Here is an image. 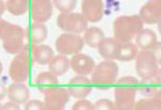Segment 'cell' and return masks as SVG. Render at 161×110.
Wrapping results in <instances>:
<instances>
[{
	"label": "cell",
	"mask_w": 161,
	"mask_h": 110,
	"mask_svg": "<svg viewBox=\"0 0 161 110\" xmlns=\"http://www.w3.org/2000/svg\"><path fill=\"white\" fill-rule=\"evenodd\" d=\"M0 38L3 49L11 55H16L26 45L24 28L3 19L0 20Z\"/></svg>",
	"instance_id": "6da1fadb"
},
{
	"label": "cell",
	"mask_w": 161,
	"mask_h": 110,
	"mask_svg": "<svg viewBox=\"0 0 161 110\" xmlns=\"http://www.w3.org/2000/svg\"><path fill=\"white\" fill-rule=\"evenodd\" d=\"M139 80L133 76H124L118 79L114 89L116 108L119 110H131L136 105Z\"/></svg>",
	"instance_id": "7a4b0ae2"
},
{
	"label": "cell",
	"mask_w": 161,
	"mask_h": 110,
	"mask_svg": "<svg viewBox=\"0 0 161 110\" xmlns=\"http://www.w3.org/2000/svg\"><path fill=\"white\" fill-rule=\"evenodd\" d=\"M144 28V22L139 15H121L113 22L114 38L119 42H131Z\"/></svg>",
	"instance_id": "3957f363"
},
{
	"label": "cell",
	"mask_w": 161,
	"mask_h": 110,
	"mask_svg": "<svg viewBox=\"0 0 161 110\" xmlns=\"http://www.w3.org/2000/svg\"><path fill=\"white\" fill-rule=\"evenodd\" d=\"M30 44L26 43L22 50L15 55L9 66V76L14 82H25L29 77L30 68L35 62Z\"/></svg>",
	"instance_id": "277c9868"
},
{
	"label": "cell",
	"mask_w": 161,
	"mask_h": 110,
	"mask_svg": "<svg viewBox=\"0 0 161 110\" xmlns=\"http://www.w3.org/2000/svg\"><path fill=\"white\" fill-rule=\"evenodd\" d=\"M119 68L114 60H104L96 65L92 74V82L98 90H108L118 77Z\"/></svg>",
	"instance_id": "5b68a950"
},
{
	"label": "cell",
	"mask_w": 161,
	"mask_h": 110,
	"mask_svg": "<svg viewBox=\"0 0 161 110\" xmlns=\"http://www.w3.org/2000/svg\"><path fill=\"white\" fill-rule=\"evenodd\" d=\"M57 26L64 32L80 34L88 28V20L82 13L67 12L58 15Z\"/></svg>",
	"instance_id": "8992f818"
},
{
	"label": "cell",
	"mask_w": 161,
	"mask_h": 110,
	"mask_svg": "<svg viewBox=\"0 0 161 110\" xmlns=\"http://www.w3.org/2000/svg\"><path fill=\"white\" fill-rule=\"evenodd\" d=\"M159 63L149 49H142L136 58V71L141 78L154 77L159 71Z\"/></svg>",
	"instance_id": "52a82bcc"
},
{
	"label": "cell",
	"mask_w": 161,
	"mask_h": 110,
	"mask_svg": "<svg viewBox=\"0 0 161 110\" xmlns=\"http://www.w3.org/2000/svg\"><path fill=\"white\" fill-rule=\"evenodd\" d=\"M85 45L84 39L80 34L64 32L56 39L55 47L56 50L61 55L73 56L82 52Z\"/></svg>",
	"instance_id": "ba28073f"
},
{
	"label": "cell",
	"mask_w": 161,
	"mask_h": 110,
	"mask_svg": "<svg viewBox=\"0 0 161 110\" xmlns=\"http://www.w3.org/2000/svg\"><path fill=\"white\" fill-rule=\"evenodd\" d=\"M68 89L64 87H54L44 94L45 110H61L66 107L70 99Z\"/></svg>",
	"instance_id": "9c48e42d"
},
{
	"label": "cell",
	"mask_w": 161,
	"mask_h": 110,
	"mask_svg": "<svg viewBox=\"0 0 161 110\" xmlns=\"http://www.w3.org/2000/svg\"><path fill=\"white\" fill-rule=\"evenodd\" d=\"M92 79L84 75H76L71 78L68 83V91L70 95L76 99L86 98L92 90Z\"/></svg>",
	"instance_id": "30bf717a"
},
{
	"label": "cell",
	"mask_w": 161,
	"mask_h": 110,
	"mask_svg": "<svg viewBox=\"0 0 161 110\" xmlns=\"http://www.w3.org/2000/svg\"><path fill=\"white\" fill-rule=\"evenodd\" d=\"M54 3L52 0H31L30 15L31 19L37 22H45L53 15Z\"/></svg>",
	"instance_id": "8fae6325"
},
{
	"label": "cell",
	"mask_w": 161,
	"mask_h": 110,
	"mask_svg": "<svg viewBox=\"0 0 161 110\" xmlns=\"http://www.w3.org/2000/svg\"><path fill=\"white\" fill-rule=\"evenodd\" d=\"M70 68L76 75H90L96 68L93 59L85 53H76L70 59Z\"/></svg>",
	"instance_id": "7c38bea8"
},
{
	"label": "cell",
	"mask_w": 161,
	"mask_h": 110,
	"mask_svg": "<svg viewBox=\"0 0 161 110\" xmlns=\"http://www.w3.org/2000/svg\"><path fill=\"white\" fill-rule=\"evenodd\" d=\"M80 9L88 22H98L103 18L104 3L102 0H83Z\"/></svg>",
	"instance_id": "4fadbf2b"
},
{
	"label": "cell",
	"mask_w": 161,
	"mask_h": 110,
	"mask_svg": "<svg viewBox=\"0 0 161 110\" xmlns=\"http://www.w3.org/2000/svg\"><path fill=\"white\" fill-rule=\"evenodd\" d=\"M139 16L144 24H158L161 19V0H148L141 8Z\"/></svg>",
	"instance_id": "5bb4252c"
},
{
	"label": "cell",
	"mask_w": 161,
	"mask_h": 110,
	"mask_svg": "<svg viewBox=\"0 0 161 110\" xmlns=\"http://www.w3.org/2000/svg\"><path fill=\"white\" fill-rule=\"evenodd\" d=\"M26 31V43L30 45L42 44L47 38V27L44 22H33L25 29Z\"/></svg>",
	"instance_id": "9a60e30c"
},
{
	"label": "cell",
	"mask_w": 161,
	"mask_h": 110,
	"mask_svg": "<svg viewBox=\"0 0 161 110\" xmlns=\"http://www.w3.org/2000/svg\"><path fill=\"white\" fill-rule=\"evenodd\" d=\"M120 45L121 42H119L115 38H105L99 45L98 50L104 60H117Z\"/></svg>",
	"instance_id": "2e32d148"
},
{
	"label": "cell",
	"mask_w": 161,
	"mask_h": 110,
	"mask_svg": "<svg viewBox=\"0 0 161 110\" xmlns=\"http://www.w3.org/2000/svg\"><path fill=\"white\" fill-rule=\"evenodd\" d=\"M8 98L17 104H25L28 102L30 96V92L25 82H14L8 87Z\"/></svg>",
	"instance_id": "e0dca14e"
},
{
	"label": "cell",
	"mask_w": 161,
	"mask_h": 110,
	"mask_svg": "<svg viewBox=\"0 0 161 110\" xmlns=\"http://www.w3.org/2000/svg\"><path fill=\"white\" fill-rule=\"evenodd\" d=\"M31 52H32V58L36 63L40 65H45L51 62L54 56V50L50 46L44 44H38L31 46Z\"/></svg>",
	"instance_id": "ac0fdd59"
},
{
	"label": "cell",
	"mask_w": 161,
	"mask_h": 110,
	"mask_svg": "<svg viewBox=\"0 0 161 110\" xmlns=\"http://www.w3.org/2000/svg\"><path fill=\"white\" fill-rule=\"evenodd\" d=\"M58 76L54 75L50 71L42 72L36 78V86H37L38 90L42 94H45L48 90H51L52 88L58 86Z\"/></svg>",
	"instance_id": "d6986e66"
},
{
	"label": "cell",
	"mask_w": 161,
	"mask_h": 110,
	"mask_svg": "<svg viewBox=\"0 0 161 110\" xmlns=\"http://www.w3.org/2000/svg\"><path fill=\"white\" fill-rule=\"evenodd\" d=\"M84 42L92 48H98L102 41L105 39L104 32L99 27H89L84 31Z\"/></svg>",
	"instance_id": "ffe728a7"
},
{
	"label": "cell",
	"mask_w": 161,
	"mask_h": 110,
	"mask_svg": "<svg viewBox=\"0 0 161 110\" xmlns=\"http://www.w3.org/2000/svg\"><path fill=\"white\" fill-rule=\"evenodd\" d=\"M157 42V34L152 29L143 28L136 37V44L141 49H150Z\"/></svg>",
	"instance_id": "44dd1931"
},
{
	"label": "cell",
	"mask_w": 161,
	"mask_h": 110,
	"mask_svg": "<svg viewBox=\"0 0 161 110\" xmlns=\"http://www.w3.org/2000/svg\"><path fill=\"white\" fill-rule=\"evenodd\" d=\"M48 68L50 72L56 76H61L68 72L70 68V59L64 55H58L55 56L48 63Z\"/></svg>",
	"instance_id": "7402d4cb"
},
{
	"label": "cell",
	"mask_w": 161,
	"mask_h": 110,
	"mask_svg": "<svg viewBox=\"0 0 161 110\" xmlns=\"http://www.w3.org/2000/svg\"><path fill=\"white\" fill-rule=\"evenodd\" d=\"M140 50H139L137 45L136 43H132V41L131 42L121 43L117 60L123 61V62H129V61L134 60V59L136 58Z\"/></svg>",
	"instance_id": "603a6c76"
},
{
	"label": "cell",
	"mask_w": 161,
	"mask_h": 110,
	"mask_svg": "<svg viewBox=\"0 0 161 110\" xmlns=\"http://www.w3.org/2000/svg\"><path fill=\"white\" fill-rule=\"evenodd\" d=\"M31 0H7V10L14 16L25 14L30 9Z\"/></svg>",
	"instance_id": "cb8c5ba5"
},
{
	"label": "cell",
	"mask_w": 161,
	"mask_h": 110,
	"mask_svg": "<svg viewBox=\"0 0 161 110\" xmlns=\"http://www.w3.org/2000/svg\"><path fill=\"white\" fill-rule=\"evenodd\" d=\"M159 84L156 81L155 77L150 78H141V81H139V86H137V92L144 96H153L158 90Z\"/></svg>",
	"instance_id": "d4e9b609"
},
{
	"label": "cell",
	"mask_w": 161,
	"mask_h": 110,
	"mask_svg": "<svg viewBox=\"0 0 161 110\" xmlns=\"http://www.w3.org/2000/svg\"><path fill=\"white\" fill-rule=\"evenodd\" d=\"M55 8L60 13H67V12H73L76 7L77 0H53Z\"/></svg>",
	"instance_id": "484cf974"
},
{
	"label": "cell",
	"mask_w": 161,
	"mask_h": 110,
	"mask_svg": "<svg viewBox=\"0 0 161 110\" xmlns=\"http://www.w3.org/2000/svg\"><path fill=\"white\" fill-rule=\"evenodd\" d=\"M136 110H158L157 104H156L155 99L153 98V96H147L145 98L140 99L139 102H136L134 105Z\"/></svg>",
	"instance_id": "4316f807"
},
{
	"label": "cell",
	"mask_w": 161,
	"mask_h": 110,
	"mask_svg": "<svg viewBox=\"0 0 161 110\" xmlns=\"http://www.w3.org/2000/svg\"><path fill=\"white\" fill-rule=\"evenodd\" d=\"M95 109L96 110H115L116 105L115 102H112L111 99L108 98H101L98 99L95 103Z\"/></svg>",
	"instance_id": "83f0119b"
},
{
	"label": "cell",
	"mask_w": 161,
	"mask_h": 110,
	"mask_svg": "<svg viewBox=\"0 0 161 110\" xmlns=\"http://www.w3.org/2000/svg\"><path fill=\"white\" fill-rule=\"evenodd\" d=\"M73 110H92L95 109V104L86 98H80L72 106Z\"/></svg>",
	"instance_id": "f1b7e54d"
},
{
	"label": "cell",
	"mask_w": 161,
	"mask_h": 110,
	"mask_svg": "<svg viewBox=\"0 0 161 110\" xmlns=\"http://www.w3.org/2000/svg\"><path fill=\"white\" fill-rule=\"evenodd\" d=\"M24 108L26 110H43L45 109V105L44 101H39V99H31L25 103Z\"/></svg>",
	"instance_id": "f546056e"
},
{
	"label": "cell",
	"mask_w": 161,
	"mask_h": 110,
	"mask_svg": "<svg viewBox=\"0 0 161 110\" xmlns=\"http://www.w3.org/2000/svg\"><path fill=\"white\" fill-rule=\"evenodd\" d=\"M149 50L154 53L159 65H161V42H157Z\"/></svg>",
	"instance_id": "4dcf8cb0"
},
{
	"label": "cell",
	"mask_w": 161,
	"mask_h": 110,
	"mask_svg": "<svg viewBox=\"0 0 161 110\" xmlns=\"http://www.w3.org/2000/svg\"><path fill=\"white\" fill-rule=\"evenodd\" d=\"M1 109L2 110H19L20 109V106L19 104L15 103V102L13 101H9L7 102V103H4L3 105L1 106Z\"/></svg>",
	"instance_id": "1f68e13d"
},
{
	"label": "cell",
	"mask_w": 161,
	"mask_h": 110,
	"mask_svg": "<svg viewBox=\"0 0 161 110\" xmlns=\"http://www.w3.org/2000/svg\"><path fill=\"white\" fill-rule=\"evenodd\" d=\"M153 98L155 99L156 104H157L158 110H161V89H158L156 93L153 95Z\"/></svg>",
	"instance_id": "d6a6232c"
},
{
	"label": "cell",
	"mask_w": 161,
	"mask_h": 110,
	"mask_svg": "<svg viewBox=\"0 0 161 110\" xmlns=\"http://www.w3.org/2000/svg\"><path fill=\"white\" fill-rule=\"evenodd\" d=\"M7 10V1L4 0H0V14L3 15V13Z\"/></svg>",
	"instance_id": "836d02e7"
},
{
	"label": "cell",
	"mask_w": 161,
	"mask_h": 110,
	"mask_svg": "<svg viewBox=\"0 0 161 110\" xmlns=\"http://www.w3.org/2000/svg\"><path fill=\"white\" fill-rule=\"evenodd\" d=\"M157 25H158V26H157L158 27V31H159V33L161 34V19L159 20V22H158Z\"/></svg>",
	"instance_id": "e575fe53"
}]
</instances>
